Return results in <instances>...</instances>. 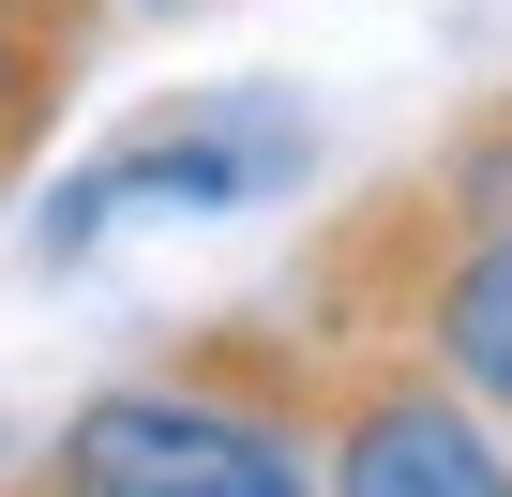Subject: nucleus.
<instances>
[{
    "instance_id": "1",
    "label": "nucleus",
    "mask_w": 512,
    "mask_h": 497,
    "mask_svg": "<svg viewBox=\"0 0 512 497\" xmlns=\"http://www.w3.org/2000/svg\"><path fill=\"white\" fill-rule=\"evenodd\" d=\"M16 497H317L302 452V332L226 317L166 377H106Z\"/></svg>"
},
{
    "instance_id": "2",
    "label": "nucleus",
    "mask_w": 512,
    "mask_h": 497,
    "mask_svg": "<svg viewBox=\"0 0 512 497\" xmlns=\"http://www.w3.org/2000/svg\"><path fill=\"white\" fill-rule=\"evenodd\" d=\"M272 317H287L302 347H407V362H437V377L512 437V226L452 211L422 166L377 181V196L317 241Z\"/></svg>"
},
{
    "instance_id": "3",
    "label": "nucleus",
    "mask_w": 512,
    "mask_h": 497,
    "mask_svg": "<svg viewBox=\"0 0 512 497\" xmlns=\"http://www.w3.org/2000/svg\"><path fill=\"white\" fill-rule=\"evenodd\" d=\"M317 166V106L302 91H181L151 121H121L61 196H46V257H91L106 211H272Z\"/></svg>"
},
{
    "instance_id": "4",
    "label": "nucleus",
    "mask_w": 512,
    "mask_h": 497,
    "mask_svg": "<svg viewBox=\"0 0 512 497\" xmlns=\"http://www.w3.org/2000/svg\"><path fill=\"white\" fill-rule=\"evenodd\" d=\"M317 497H512V437L407 347H302Z\"/></svg>"
},
{
    "instance_id": "5",
    "label": "nucleus",
    "mask_w": 512,
    "mask_h": 497,
    "mask_svg": "<svg viewBox=\"0 0 512 497\" xmlns=\"http://www.w3.org/2000/svg\"><path fill=\"white\" fill-rule=\"evenodd\" d=\"M422 181H437L452 211H482V226H512V91H497L482 121H452V151H437Z\"/></svg>"
},
{
    "instance_id": "6",
    "label": "nucleus",
    "mask_w": 512,
    "mask_h": 497,
    "mask_svg": "<svg viewBox=\"0 0 512 497\" xmlns=\"http://www.w3.org/2000/svg\"><path fill=\"white\" fill-rule=\"evenodd\" d=\"M61 91H76V61H61V46H16V31H0V181H16V166L46 151Z\"/></svg>"
},
{
    "instance_id": "7",
    "label": "nucleus",
    "mask_w": 512,
    "mask_h": 497,
    "mask_svg": "<svg viewBox=\"0 0 512 497\" xmlns=\"http://www.w3.org/2000/svg\"><path fill=\"white\" fill-rule=\"evenodd\" d=\"M0 31H16V46H61V61H91L106 0H0Z\"/></svg>"
},
{
    "instance_id": "8",
    "label": "nucleus",
    "mask_w": 512,
    "mask_h": 497,
    "mask_svg": "<svg viewBox=\"0 0 512 497\" xmlns=\"http://www.w3.org/2000/svg\"><path fill=\"white\" fill-rule=\"evenodd\" d=\"M106 16H211V0H106Z\"/></svg>"
}]
</instances>
